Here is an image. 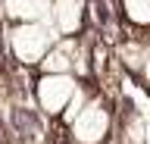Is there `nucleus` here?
<instances>
[{
	"instance_id": "nucleus-1",
	"label": "nucleus",
	"mask_w": 150,
	"mask_h": 144,
	"mask_svg": "<svg viewBox=\"0 0 150 144\" xmlns=\"http://www.w3.org/2000/svg\"><path fill=\"white\" fill-rule=\"evenodd\" d=\"M56 41H59V35L53 31V25L47 19V22H19V25H13L6 44L19 66H41V60L50 53V47Z\"/></svg>"
},
{
	"instance_id": "nucleus-2",
	"label": "nucleus",
	"mask_w": 150,
	"mask_h": 144,
	"mask_svg": "<svg viewBox=\"0 0 150 144\" xmlns=\"http://www.w3.org/2000/svg\"><path fill=\"white\" fill-rule=\"evenodd\" d=\"M112 132V110L103 97H88L81 113L69 122V138L72 144H103Z\"/></svg>"
},
{
	"instance_id": "nucleus-3",
	"label": "nucleus",
	"mask_w": 150,
	"mask_h": 144,
	"mask_svg": "<svg viewBox=\"0 0 150 144\" xmlns=\"http://www.w3.org/2000/svg\"><path fill=\"white\" fill-rule=\"evenodd\" d=\"M81 88V82L75 75H44L38 78L35 85V100H38V110L44 116H63V110L69 106V100L75 97V91Z\"/></svg>"
},
{
	"instance_id": "nucleus-4",
	"label": "nucleus",
	"mask_w": 150,
	"mask_h": 144,
	"mask_svg": "<svg viewBox=\"0 0 150 144\" xmlns=\"http://www.w3.org/2000/svg\"><path fill=\"white\" fill-rule=\"evenodd\" d=\"M88 16V0H50V25L59 38H78Z\"/></svg>"
},
{
	"instance_id": "nucleus-5",
	"label": "nucleus",
	"mask_w": 150,
	"mask_h": 144,
	"mask_svg": "<svg viewBox=\"0 0 150 144\" xmlns=\"http://www.w3.org/2000/svg\"><path fill=\"white\" fill-rule=\"evenodd\" d=\"M3 19L19 22H47L50 19V0H3Z\"/></svg>"
},
{
	"instance_id": "nucleus-6",
	"label": "nucleus",
	"mask_w": 150,
	"mask_h": 144,
	"mask_svg": "<svg viewBox=\"0 0 150 144\" xmlns=\"http://www.w3.org/2000/svg\"><path fill=\"white\" fill-rule=\"evenodd\" d=\"M122 19L134 28H150V0H119Z\"/></svg>"
},
{
	"instance_id": "nucleus-7",
	"label": "nucleus",
	"mask_w": 150,
	"mask_h": 144,
	"mask_svg": "<svg viewBox=\"0 0 150 144\" xmlns=\"http://www.w3.org/2000/svg\"><path fill=\"white\" fill-rule=\"evenodd\" d=\"M138 75L144 78V85L150 88V44H144V57H141V69H138Z\"/></svg>"
},
{
	"instance_id": "nucleus-8",
	"label": "nucleus",
	"mask_w": 150,
	"mask_h": 144,
	"mask_svg": "<svg viewBox=\"0 0 150 144\" xmlns=\"http://www.w3.org/2000/svg\"><path fill=\"white\" fill-rule=\"evenodd\" d=\"M0 144H3V141H0Z\"/></svg>"
}]
</instances>
